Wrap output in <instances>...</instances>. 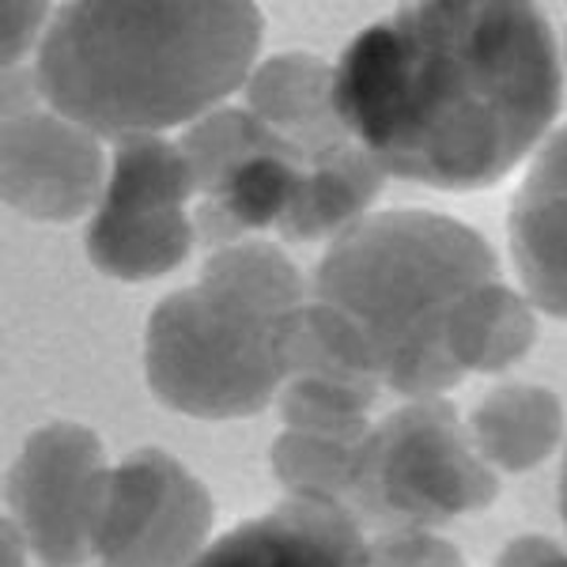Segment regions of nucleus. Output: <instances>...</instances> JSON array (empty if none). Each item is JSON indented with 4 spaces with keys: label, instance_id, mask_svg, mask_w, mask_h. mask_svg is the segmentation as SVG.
<instances>
[{
    "label": "nucleus",
    "instance_id": "18",
    "mask_svg": "<svg viewBox=\"0 0 567 567\" xmlns=\"http://www.w3.org/2000/svg\"><path fill=\"white\" fill-rule=\"evenodd\" d=\"M363 439L310 435V432H288L284 427L269 451L272 477L280 481L284 496L352 503L355 481H360Z\"/></svg>",
    "mask_w": 567,
    "mask_h": 567
},
{
    "label": "nucleus",
    "instance_id": "17",
    "mask_svg": "<svg viewBox=\"0 0 567 567\" xmlns=\"http://www.w3.org/2000/svg\"><path fill=\"white\" fill-rule=\"evenodd\" d=\"M374 398L379 386L355 374H291L277 398V409L288 432L363 439L374 427Z\"/></svg>",
    "mask_w": 567,
    "mask_h": 567
},
{
    "label": "nucleus",
    "instance_id": "9",
    "mask_svg": "<svg viewBox=\"0 0 567 567\" xmlns=\"http://www.w3.org/2000/svg\"><path fill=\"white\" fill-rule=\"evenodd\" d=\"M110 163L103 141L42 99L8 106L0 141L4 205L39 224L91 216L103 200Z\"/></svg>",
    "mask_w": 567,
    "mask_h": 567
},
{
    "label": "nucleus",
    "instance_id": "4",
    "mask_svg": "<svg viewBox=\"0 0 567 567\" xmlns=\"http://www.w3.org/2000/svg\"><path fill=\"white\" fill-rule=\"evenodd\" d=\"M307 310L258 303L197 277L163 296L144 329V379L159 405L194 420L261 413L288 382V352Z\"/></svg>",
    "mask_w": 567,
    "mask_h": 567
},
{
    "label": "nucleus",
    "instance_id": "16",
    "mask_svg": "<svg viewBox=\"0 0 567 567\" xmlns=\"http://www.w3.org/2000/svg\"><path fill=\"white\" fill-rule=\"evenodd\" d=\"M246 110L269 133L303 148V136L333 122V65L310 53H277L246 80Z\"/></svg>",
    "mask_w": 567,
    "mask_h": 567
},
{
    "label": "nucleus",
    "instance_id": "21",
    "mask_svg": "<svg viewBox=\"0 0 567 567\" xmlns=\"http://www.w3.org/2000/svg\"><path fill=\"white\" fill-rule=\"evenodd\" d=\"M492 567H567V548H560L553 537L523 534L499 548Z\"/></svg>",
    "mask_w": 567,
    "mask_h": 567
},
{
    "label": "nucleus",
    "instance_id": "11",
    "mask_svg": "<svg viewBox=\"0 0 567 567\" xmlns=\"http://www.w3.org/2000/svg\"><path fill=\"white\" fill-rule=\"evenodd\" d=\"M507 243L529 303L567 318V125L529 163L511 205Z\"/></svg>",
    "mask_w": 567,
    "mask_h": 567
},
{
    "label": "nucleus",
    "instance_id": "20",
    "mask_svg": "<svg viewBox=\"0 0 567 567\" xmlns=\"http://www.w3.org/2000/svg\"><path fill=\"white\" fill-rule=\"evenodd\" d=\"M45 4H4V69L20 65L27 53H39L45 39Z\"/></svg>",
    "mask_w": 567,
    "mask_h": 567
},
{
    "label": "nucleus",
    "instance_id": "7",
    "mask_svg": "<svg viewBox=\"0 0 567 567\" xmlns=\"http://www.w3.org/2000/svg\"><path fill=\"white\" fill-rule=\"evenodd\" d=\"M110 470L103 439L72 420L23 439L8 470V523L42 567H80L91 556Z\"/></svg>",
    "mask_w": 567,
    "mask_h": 567
},
{
    "label": "nucleus",
    "instance_id": "14",
    "mask_svg": "<svg viewBox=\"0 0 567 567\" xmlns=\"http://www.w3.org/2000/svg\"><path fill=\"white\" fill-rule=\"evenodd\" d=\"M470 439L496 473H529L564 443V401L537 382H503L473 409Z\"/></svg>",
    "mask_w": 567,
    "mask_h": 567
},
{
    "label": "nucleus",
    "instance_id": "2",
    "mask_svg": "<svg viewBox=\"0 0 567 567\" xmlns=\"http://www.w3.org/2000/svg\"><path fill=\"white\" fill-rule=\"evenodd\" d=\"M261 34V8L243 0H80L50 16L31 80L45 106L99 141L163 136L246 87Z\"/></svg>",
    "mask_w": 567,
    "mask_h": 567
},
{
    "label": "nucleus",
    "instance_id": "19",
    "mask_svg": "<svg viewBox=\"0 0 567 567\" xmlns=\"http://www.w3.org/2000/svg\"><path fill=\"white\" fill-rule=\"evenodd\" d=\"M360 567H465L458 545L432 529H390L363 548Z\"/></svg>",
    "mask_w": 567,
    "mask_h": 567
},
{
    "label": "nucleus",
    "instance_id": "6",
    "mask_svg": "<svg viewBox=\"0 0 567 567\" xmlns=\"http://www.w3.org/2000/svg\"><path fill=\"white\" fill-rule=\"evenodd\" d=\"M200 197L197 171L182 141L125 136L110 152L103 200L87 219V258L114 280H155L175 272L197 246L189 200Z\"/></svg>",
    "mask_w": 567,
    "mask_h": 567
},
{
    "label": "nucleus",
    "instance_id": "15",
    "mask_svg": "<svg viewBox=\"0 0 567 567\" xmlns=\"http://www.w3.org/2000/svg\"><path fill=\"white\" fill-rule=\"evenodd\" d=\"M537 341V307L526 291L488 280L462 299L446 326V352L465 374H499L526 360Z\"/></svg>",
    "mask_w": 567,
    "mask_h": 567
},
{
    "label": "nucleus",
    "instance_id": "22",
    "mask_svg": "<svg viewBox=\"0 0 567 567\" xmlns=\"http://www.w3.org/2000/svg\"><path fill=\"white\" fill-rule=\"evenodd\" d=\"M560 515L567 526V454H564V470H560Z\"/></svg>",
    "mask_w": 567,
    "mask_h": 567
},
{
    "label": "nucleus",
    "instance_id": "23",
    "mask_svg": "<svg viewBox=\"0 0 567 567\" xmlns=\"http://www.w3.org/2000/svg\"><path fill=\"white\" fill-rule=\"evenodd\" d=\"M560 58H564V76H567V23H564V34H560Z\"/></svg>",
    "mask_w": 567,
    "mask_h": 567
},
{
    "label": "nucleus",
    "instance_id": "8",
    "mask_svg": "<svg viewBox=\"0 0 567 567\" xmlns=\"http://www.w3.org/2000/svg\"><path fill=\"white\" fill-rule=\"evenodd\" d=\"M213 496L175 454L141 446L110 470L99 567H194L213 545Z\"/></svg>",
    "mask_w": 567,
    "mask_h": 567
},
{
    "label": "nucleus",
    "instance_id": "10",
    "mask_svg": "<svg viewBox=\"0 0 567 567\" xmlns=\"http://www.w3.org/2000/svg\"><path fill=\"white\" fill-rule=\"evenodd\" d=\"M363 548L349 503L284 496L213 537L194 567H360Z\"/></svg>",
    "mask_w": 567,
    "mask_h": 567
},
{
    "label": "nucleus",
    "instance_id": "5",
    "mask_svg": "<svg viewBox=\"0 0 567 567\" xmlns=\"http://www.w3.org/2000/svg\"><path fill=\"white\" fill-rule=\"evenodd\" d=\"M499 496V473L481 458L446 398L405 401L360 446L355 503L401 529H435L477 515Z\"/></svg>",
    "mask_w": 567,
    "mask_h": 567
},
{
    "label": "nucleus",
    "instance_id": "3",
    "mask_svg": "<svg viewBox=\"0 0 567 567\" xmlns=\"http://www.w3.org/2000/svg\"><path fill=\"white\" fill-rule=\"evenodd\" d=\"M488 280H499V261L477 227L432 208H386L326 246L307 326L344 371L409 401L443 398L462 382L446 326Z\"/></svg>",
    "mask_w": 567,
    "mask_h": 567
},
{
    "label": "nucleus",
    "instance_id": "12",
    "mask_svg": "<svg viewBox=\"0 0 567 567\" xmlns=\"http://www.w3.org/2000/svg\"><path fill=\"white\" fill-rule=\"evenodd\" d=\"M310 148L284 141L277 133H265V141L239 155L231 167L205 189L197 213V235H213L216 246L239 243L243 235L265 231L288 219L296 205L303 163Z\"/></svg>",
    "mask_w": 567,
    "mask_h": 567
},
{
    "label": "nucleus",
    "instance_id": "1",
    "mask_svg": "<svg viewBox=\"0 0 567 567\" xmlns=\"http://www.w3.org/2000/svg\"><path fill=\"white\" fill-rule=\"evenodd\" d=\"M564 58L523 0H424L363 27L333 65V117L382 175L488 189L553 130Z\"/></svg>",
    "mask_w": 567,
    "mask_h": 567
},
{
    "label": "nucleus",
    "instance_id": "13",
    "mask_svg": "<svg viewBox=\"0 0 567 567\" xmlns=\"http://www.w3.org/2000/svg\"><path fill=\"white\" fill-rule=\"evenodd\" d=\"M382 186V171L349 133H337L307 152L303 182H299L296 205L280 224V235L296 243L337 239L360 224L363 208Z\"/></svg>",
    "mask_w": 567,
    "mask_h": 567
}]
</instances>
